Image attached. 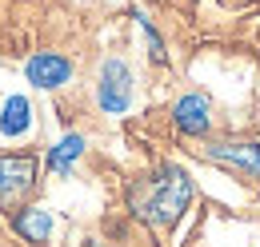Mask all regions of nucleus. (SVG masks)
<instances>
[{"label": "nucleus", "mask_w": 260, "mask_h": 247, "mask_svg": "<svg viewBox=\"0 0 260 247\" xmlns=\"http://www.w3.org/2000/svg\"><path fill=\"white\" fill-rule=\"evenodd\" d=\"M36 155L32 152H8L0 155V199H20L36 187Z\"/></svg>", "instance_id": "4"}, {"label": "nucleus", "mask_w": 260, "mask_h": 247, "mask_svg": "<svg viewBox=\"0 0 260 247\" xmlns=\"http://www.w3.org/2000/svg\"><path fill=\"white\" fill-rule=\"evenodd\" d=\"M24 76L32 88H44V92H56L72 80V60L60 56V52H32L28 64H24Z\"/></svg>", "instance_id": "6"}, {"label": "nucleus", "mask_w": 260, "mask_h": 247, "mask_svg": "<svg viewBox=\"0 0 260 247\" xmlns=\"http://www.w3.org/2000/svg\"><path fill=\"white\" fill-rule=\"evenodd\" d=\"M12 231L20 235V239H28V243H48V235H52V216L44 212V208H20L16 216H12Z\"/></svg>", "instance_id": "7"}, {"label": "nucleus", "mask_w": 260, "mask_h": 247, "mask_svg": "<svg viewBox=\"0 0 260 247\" xmlns=\"http://www.w3.org/2000/svg\"><path fill=\"white\" fill-rule=\"evenodd\" d=\"M192 203V176L180 168V163H160L152 176H144L140 184L128 191V208L132 216H140L152 227H176L180 216L188 212Z\"/></svg>", "instance_id": "1"}, {"label": "nucleus", "mask_w": 260, "mask_h": 247, "mask_svg": "<svg viewBox=\"0 0 260 247\" xmlns=\"http://www.w3.org/2000/svg\"><path fill=\"white\" fill-rule=\"evenodd\" d=\"M28 128H32V104H28V96H8L4 108H0V132L8 140H20Z\"/></svg>", "instance_id": "8"}, {"label": "nucleus", "mask_w": 260, "mask_h": 247, "mask_svg": "<svg viewBox=\"0 0 260 247\" xmlns=\"http://www.w3.org/2000/svg\"><path fill=\"white\" fill-rule=\"evenodd\" d=\"M96 104L108 116H124L132 104V72L120 56H108L96 76Z\"/></svg>", "instance_id": "2"}, {"label": "nucleus", "mask_w": 260, "mask_h": 247, "mask_svg": "<svg viewBox=\"0 0 260 247\" xmlns=\"http://www.w3.org/2000/svg\"><path fill=\"white\" fill-rule=\"evenodd\" d=\"M80 155H84V136H80V132H68V136L56 140V148H48V172L68 176Z\"/></svg>", "instance_id": "9"}, {"label": "nucleus", "mask_w": 260, "mask_h": 247, "mask_svg": "<svg viewBox=\"0 0 260 247\" xmlns=\"http://www.w3.org/2000/svg\"><path fill=\"white\" fill-rule=\"evenodd\" d=\"M136 16V24H140V32H144V40H148V56H152V64H168V48H164V40H160V32H156V24L144 16V12H132Z\"/></svg>", "instance_id": "10"}, {"label": "nucleus", "mask_w": 260, "mask_h": 247, "mask_svg": "<svg viewBox=\"0 0 260 247\" xmlns=\"http://www.w3.org/2000/svg\"><path fill=\"white\" fill-rule=\"evenodd\" d=\"M200 152H204V159L228 168L232 176L260 184V144H252V140H212Z\"/></svg>", "instance_id": "3"}, {"label": "nucleus", "mask_w": 260, "mask_h": 247, "mask_svg": "<svg viewBox=\"0 0 260 247\" xmlns=\"http://www.w3.org/2000/svg\"><path fill=\"white\" fill-rule=\"evenodd\" d=\"M172 128L180 136H192V140L208 136L212 132V104H208V96H200V92L180 96L172 104Z\"/></svg>", "instance_id": "5"}, {"label": "nucleus", "mask_w": 260, "mask_h": 247, "mask_svg": "<svg viewBox=\"0 0 260 247\" xmlns=\"http://www.w3.org/2000/svg\"><path fill=\"white\" fill-rule=\"evenodd\" d=\"M84 247H100V243H96V239H88V243H84Z\"/></svg>", "instance_id": "11"}]
</instances>
